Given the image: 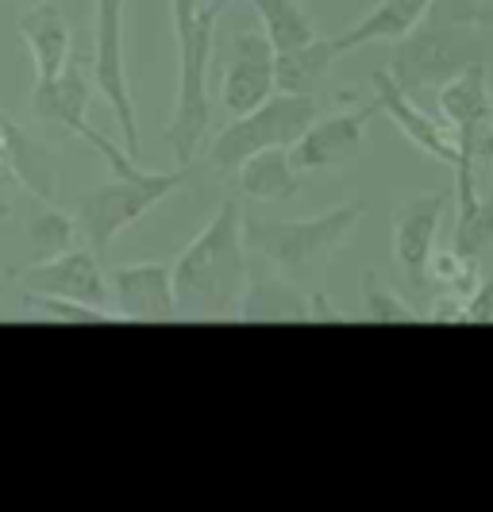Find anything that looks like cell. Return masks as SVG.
<instances>
[{
  "label": "cell",
  "mask_w": 493,
  "mask_h": 512,
  "mask_svg": "<svg viewBox=\"0 0 493 512\" xmlns=\"http://www.w3.org/2000/svg\"><path fill=\"white\" fill-rule=\"evenodd\" d=\"M239 201H224L201 235L174 258V301L185 320H239L251 282Z\"/></svg>",
  "instance_id": "6da1fadb"
},
{
  "label": "cell",
  "mask_w": 493,
  "mask_h": 512,
  "mask_svg": "<svg viewBox=\"0 0 493 512\" xmlns=\"http://www.w3.org/2000/svg\"><path fill=\"white\" fill-rule=\"evenodd\" d=\"M486 4H493V0H486Z\"/></svg>",
  "instance_id": "f546056e"
},
{
  "label": "cell",
  "mask_w": 493,
  "mask_h": 512,
  "mask_svg": "<svg viewBox=\"0 0 493 512\" xmlns=\"http://www.w3.org/2000/svg\"><path fill=\"white\" fill-rule=\"evenodd\" d=\"M232 0H170L174 54H178V89L166 120V143L174 166L189 170L193 154L212 131V54H216V24Z\"/></svg>",
  "instance_id": "7a4b0ae2"
},
{
  "label": "cell",
  "mask_w": 493,
  "mask_h": 512,
  "mask_svg": "<svg viewBox=\"0 0 493 512\" xmlns=\"http://www.w3.org/2000/svg\"><path fill=\"white\" fill-rule=\"evenodd\" d=\"M4 139H8L16 181H24L27 189L39 197V205H58V185H62V158H58V151L47 139L20 128L12 116H4Z\"/></svg>",
  "instance_id": "e0dca14e"
},
{
  "label": "cell",
  "mask_w": 493,
  "mask_h": 512,
  "mask_svg": "<svg viewBox=\"0 0 493 512\" xmlns=\"http://www.w3.org/2000/svg\"><path fill=\"white\" fill-rule=\"evenodd\" d=\"M363 312L370 324H420L416 308L378 270L363 274Z\"/></svg>",
  "instance_id": "d4e9b609"
},
{
  "label": "cell",
  "mask_w": 493,
  "mask_h": 512,
  "mask_svg": "<svg viewBox=\"0 0 493 512\" xmlns=\"http://www.w3.org/2000/svg\"><path fill=\"white\" fill-rule=\"evenodd\" d=\"M378 104L366 101L347 112H332V116H316L309 131L289 147V158L297 166L301 178L309 174H336L343 166H351L366 143V124L374 120Z\"/></svg>",
  "instance_id": "9c48e42d"
},
{
  "label": "cell",
  "mask_w": 493,
  "mask_h": 512,
  "mask_svg": "<svg viewBox=\"0 0 493 512\" xmlns=\"http://www.w3.org/2000/svg\"><path fill=\"white\" fill-rule=\"evenodd\" d=\"M8 4H16V8H24V4H31V0H8Z\"/></svg>",
  "instance_id": "f1b7e54d"
},
{
  "label": "cell",
  "mask_w": 493,
  "mask_h": 512,
  "mask_svg": "<svg viewBox=\"0 0 493 512\" xmlns=\"http://www.w3.org/2000/svg\"><path fill=\"white\" fill-rule=\"evenodd\" d=\"M108 305L131 324H170L178 320L174 301V262H128L108 270Z\"/></svg>",
  "instance_id": "8fae6325"
},
{
  "label": "cell",
  "mask_w": 493,
  "mask_h": 512,
  "mask_svg": "<svg viewBox=\"0 0 493 512\" xmlns=\"http://www.w3.org/2000/svg\"><path fill=\"white\" fill-rule=\"evenodd\" d=\"M443 220V193H428V197H413L405 201L393 224V258L405 270L409 282H428V262L436 251V235H440Z\"/></svg>",
  "instance_id": "9a60e30c"
},
{
  "label": "cell",
  "mask_w": 493,
  "mask_h": 512,
  "mask_svg": "<svg viewBox=\"0 0 493 512\" xmlns=\"http://www.w3.org/2000/svg\"><path fill=\"white\" fill-rule=\"evenodd\" d=\"M189 170L174 166V170H143V174H112L108 181L85 189L78 201V231L89 239L93 255L104 258L108 247L131 228L139 224L155 205L166 197H174L185 185Z\"/></svg>",
  "instance_id": "277c9868"
},
{
  "label": "cell",
  "mask_w": 493,
  "mask_h": 512,
  "mask_svg": "<svg viewBox=\"0 0 493 512\" xmlns=\"http://www.w3.org/2000/svg\"><path fill=\"white\" fill-rule=\"evenodd\" d=\"M93 85L112 108L116 124L124 131V147L139 158L143 135L135 116V97L128 81V58H124V0H97L93 8Z\"/></svg>",
  "instance_id": "ba28073f"
},
{
  "label": "cell",
  "mask_w": 493,
  "mask_h": 512,
  "mask_svg": "<svg viewBox=\"0 0 493 512\" xmlns=\"http://www.w3.org/2000/svg\"><path fill=\"white\" fill-rule=\"evenodd\" d=\"M436 108H440V124L451 131L459 151H474L482 143V135L490 131L493 93L486 66L474 58L467 62L451 81H443L436 89Z\"/></svg>",
  "instance_id": "7c38bea8"
},
{
  "label": "cell",
  "mask_w": 493,
  "mask_h": 512,
  "mask_svg": "<svg viewBox=\"0 0 493 512\" xmlns=\"http://www.w3.org/2000/svg\"><path fill=\"white\" fill-rule=\"evenodd\" d=\"M12 278L31 293H54V297H74V301H89V305H108V274L101 270V258L93 251H81V247L27 262L20 270H12Z\"/></svg>",
  "instance_id": "4fadbf2b"
},
{
  "label": "cell",
  "mask_w": 493,
  "mask_h": 512,
  "mask_svg": "<svg viewBox=\"0 0 493 512\" xmlns=\"http://www.w3.org/2000/svg\"><path fill=\"white\" fill-rule=\"evenodd\" d=\"M374 104H378V112H386L393 124L401 128V135H405L413 147H420L424 154H432L436 162H447V166L459 162V147H455L451 131L443 128L436 116H428V112L393 81L390 70H378V74H374Z\"/></svg>",
  "instance_id": "5bb4252c"
},
{
  "label": "cell",
  "mask_w": 493,
  "mask_h": 512,
  "mask_svg": "<svg viewBox=\"0 0 493 512\" xmlns=\"http://www.w3.org/2000/svg\"><path fill=\"white\" fill-rule=\"evenodd\" d=\"M31 112L47 128H62L70 131V135H78V139H85L112 166V174H143L139 158H131L124 147H116L112 139H104L101 131L89 124V74H85V66H81L78 58H70V66L54 81H35Z\"/></svg>",
  "instance_id": "52a82bcc"
},
{
  "label": "cell",
  "mask_w": 493,
  "mask_h": 512,
  "mask_svg": "<svg viewBox=\"0 0 493 512\" xmlns=\"http://www.w3.org/2000/svg\"><path fill=\"white\" fill-rule=\"evenodd\" d=\"M274 47L262 27H235L228 54H224V74H220V108L228 116H243L259 108L266 97H274Z\"/></svg>",
  "instance_id": "30bf717a"
},
{
  "label": "cell",
  "mask_w": 493,
  "mask_h": 512,
  "mask_svg": "<svg viewBox=\"0 0 493 512\" xmlns=\"http://www.w3.org/2000/svg\"><path fill=\"white\" fill-rule=\"evenodd\" d=\"M232 178L243 197L262 201V205L293 201V197L301 193V174H297V166H293V158H289V147L251 154Z\"/></svg>",
  "instance_id": "ffe728a7"
},
{
  "label": "cell",
  "mask_w": 493,
  "mask_h": 512,
  "mask_svg": "<svg viewBox=\"0 0 493 512\" xmlns=\"http://www.w3.org/2000/svg\"><path fill=\"white\" fill-rule=\"evenodd\" d=\"M20 305L47 316V320H62V324H116V308L89 305V301H74V297H54V293H20Z\"/></svg>",
  "instance_id": "cb8c5ba5"
},
{
  "label": "cell",
  "mask_w": 493,
  "mask_h": 512,
  "mask_svg": "<svg viewBox=\"0 0 493 512\" xmlns=\"http://www.w3.org/2000/svg\"><path fill=\"white\" fill-rule=\"evenodd\" d=\"M432 8H436V0H378L359 24L339 31L336 39H332V47H336V54L343 58L347 51L366 47V43H397V39H405V35L428 16Z\"/></svg>",
  "instance_id": "ac0fdd59"
},
{
  "label": "cell",
  "mask_w": 493,
  "mask_h": 512,
  "mask_svg": "<svg viewBox=\"0 0 493 512\" xmlns=\"http://www.w3.org/2000/svg\"><path fill=\"white\" fill-rule=\"evenodd\" d=\"M363 201H347L328 212H316L305 220H262V216H243V243L247 251L278 270L286 282L312 289L324 266L336 258V251L355 235L363 220Z\"/></svg>",
  "instance_id": "3957f363"
},
{
  "label": "cell",
  "mask_w": 493,
  "mask_h": 512,
  "mask_svg": "<svg viewBox=\"0 0 493 512\" xmlns=\"http://www.w3.org/2000/svg\"><path fill=\"white\" fill-rule=\"evenodd\" d=\"M20 35H24L31 62H35V81H54L74 58V31L62 8L51 0H31L20 12Z\"/></svg>",
  "instance_id": "2e32d148"
},
{
  "label": "cell",
  "mask_w": 493,
  "mask_h": 512,
  "mask_svg": "<svg viewBox=\"0 0 493 512\" xmlns=\"http://www.w3.org/2000/svg\"><path fill=\"white\" fill-rule=\"evenodd\" d=\"M12 185H16V170H12V154H8V139H4V112H0V220L12 216Z\"/></svg>",
  "instance_id": "4316f807"
},
{
  "label": "cell",
  "mask_w": 493,
  "mask_h": 512,
  "mask_svg": "<svg viewBox=\"0 0 493 512\" xmlns=\"http://www.w3.org/2000/svg\"><path fill=\"white\" fill-rule=\"evenodd\" d=\"M336 58L339 54L332 39H320V35L305 47L274 51V89L278 93H312L336 66Z\"/></svg>",
  "instance_id": "44dd1931"
},
{
  "label": "cell",
  "mask_w": 493,
  "mask_h": 512,
  "mask_svg": "<svg viewBox=\"0 0 493 512\" xmlns=\"http://www.w3.org/2000/svg\"><path fill=\"white\" fill-rule=\"evenodd\" d=\"M316 116H320V108H316L312 93H274L259 108L235 116L232 124H224L212 135L208 166L220 178H232L251 154L274 151V147H293L309 131Z\"/></svg>",
  "instance_id": "5b68a950"
},
{
  "label": "cell",
  "mask_w": 493,
  "mask_h": 512,
  "mask_svg": "<svg viewBox=\"0 0 493 512\" xmlns=\"http://www.w3.org/2000/svg\"><path fill=\"white\" fill-rule=\"evenodd\" d=\"M467 20L459 12H428L420 24L397 39V51H393L390 74L393 81L409 93V97H424V93H436L443 81L459 74L470 58V35Z\"/></svg>",
  "instance_id": "8992f818"
},
{
  "label": "cell",
  "mask_w": 493,
  "mask_h": 512,
  "mask_svg": "<svg viewBox=\"0 0 493 512\" xmlns=\"http://www.w3.org/2000/svg\"><path fill=\"white\" fill-rule=\"evenodd\" d=\"M251 8L274 51H293L316 39V24L305 0H251Z\"/></svg>",
  "instance_id": "7402d4cb"
},
{
  "label": "cell",
  "mask_w": 493,
  "mask_h": 512,
  "mask_svg": "<svg viewBox=\"0 0 493 512\" xmlns=\"http://www.w3.org/2000/svg\"><path fill=\"white\" fill-rule=\"evenodd\" d=\"M239 320H309V289L286 282L266 262H251V282L239 305Z\"/></svg>",
  "instance_id": "d6986e66"
},
{
  "label": "cell",
  "mask_w": 493,
  "mask_h": 512,
  "mask_svg": "<svg viewBox=\"0 0 493 512\" xmlns=\"http://www.w3.org/2000/svg\"><path fill=\"white\" fill-rule=\"evenodd\" d=\"M490 320H493V274L490 278H482L478 289L467 297L463 320H459V324H490Z\"/></svg>",
  "instance_id": "484cf974"
},
{
  "label": "cell",
  "mask_w": 493,
  "mask_h": 512,
  "mask_svg": "<svg viewBox=\"0 0 493 512\" xmlns=\"http://www.w3.org/2000/svg\"><path fill=\"white\" fill-rule=\"evenodd\" d=\"M309 320H316V324H347V316H343V312L328 301V293L316 289V285L309 289Z\"/></svg>",
  "instance_id": "83f0119b"
},
{
  "label": "cell",
  "mask_w": 493,
  "mask_h": 512,
  "mask_svg": "<svg viewBox=\"0 0 493 512\" xmlns=\"http://www.w3.org/2000/svg\"><path fill=\"white\" fill-rule=\"evenodd\" d=\"M74 239H78V220H74V216H66L58 205H43L31 220H27L31 262L70 251V247H74Z\"/></svg>",
  "instance_id": "603a6c76"
}]
</instances>
